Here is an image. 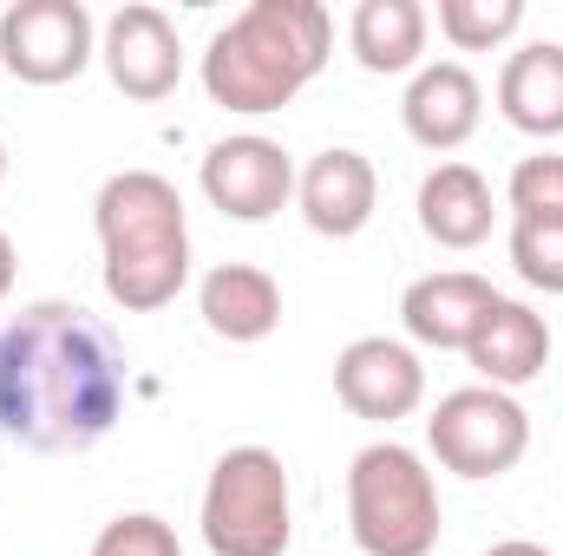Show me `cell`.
I'll list each match as a JSON object with an SVG mask.
<instances>
[{
	"instance_id": "4",
	"label": "cell",
	"mask_w": 563,
	"mask_h": 556,
	"mask_svg": "<svg viewBox=\"0 0 563 556\" xmlns=\"http://www.w3.org/2000/svg\"><path fill=\"white\" fill-rule=\"evenodd\" d=\"M347 531L361 556H432L439 544V485L420 452L380 438L347 465Z\"/></svg>"
},
{
	"instance_id": "13",
	"label": "cell",
	"mask_w": 563,
	"mask_h": 556,
	"mask_svg": "<svg viewBox=\"0 0 563 556\" xmlns=\"http://www.w3.org/2000/svg\"><path fill=\"white\" fill-rule=\"evenodd\" d=\"M400 119H407V138L426 151H459V144L478 132L485 119V86L459 66V59H439L420 66L407 99H400Z\"/></svg>"
},
{
	"instance_id": "9",
	"label": "cell",
	"mask_w": 563,
	"mask_h": 556,
	"mask_svg": "<svg viewBox=\"0 0 563 556\" xmlns=\"http://www.w3.org/2000/svg\"><path fill=\"white\" fill-rule=\"evenodd\" d=\"M334 393L354 419H374V425H394L426 400V367L407 341H387V334H361L341 347L334 360Z\"/></svg>"
},
{
	"instance_id": "5",
	"label": "cell",
	"mask_w": 563,
	"mask_h": 556,
	"mask_svg": "<svg viewBox=\"0 0 563 556\" xmlns=\"http://www.w3.org/2000/svg\"><path fill=\"white\" fill-rule=\"evenodd\" d=\"M288 524V471L269 445H230L203 485V544L210 556H282Z\"/></svg>"
},
{
	"instance_id": "16",
	"label": "cell",
	"mask_w": 563,
	"mask_h": 556,
	"mask_svg": "<svg viewBox=\"0 0 563 556\" xmlns=\"http://www.w3.org/2000/svg\"><path fill=\"white\" fill-rule=\"evenodd\" d=\"M498 112L525 138H563V46L558 40H531V46H518L505 59Z\"/></svg>"
},
{
	"instance_id": "18",
	"label": "cell",
	"mask_w": 563,
	"mask_h": 556,
	"mask_svg": "<svg viewBox=\"0 0 563 556\" xmlns=\"http://www.w3.org/2000/svg\"><path fill=\"white\" fill-rule=\"evenodd\" d=\"M347 46L367 73H413L426 53V7L420 0H361L347 20Z\"/></svg>"
},
{
	"instance_id": "12",
	"label": "cell",
	"mask_w": 563,
	"mask_h": 556,
	"mask_svg": "<svg viewBox=\"0 0 563 556\" xmlns=\"http://www.w3.org/2000/svg\"><path fill=\"white\" fill-rule=\"evenodd\" d=\"M465 360H472V367L485 374V387H498V393L531 387V380L551 367V321H544L538 308L498 294V301L485 308L478 334L465 341Z\"/></svg>"
},
{
	"instance_id": "10",
	"label": "cell",
	"mask_w": 563,
	"mask_h": 556,
	"mask_svg": "<svg viewBox=\"0 0 563 556\" xmlns=\"http://www.w3.org/2000/svg\"><path fill=\"white\" fill-rule=\"evenodd\" d=\"M99 59L112 73V86L125 99H170L177 79H184V46H177V26L157 13V7H119L106 20V40H99Z\"/></svg>"
},
{
	"instance_id": "11",
	"label": "cell",
	"mask_w": 563,
	"mask_h": 556,
	"mask_svg": "<svg viewBox=\"0 0 563 556\" xmlns=\"http://www.w3.org/2000/svg\"><path fill=\"white\" fill-rule=\"evenodd\" d=\"M295 197H301V216L314 236H361L374 223V203H380V177L361 151L347 144H328L321 157H308V170L295 177Z\"/></svg>"
},
{
	"instance_id": "20",
	"label": "cell",
	"mask_w": 563,
	"mask_h": 556,
	"mask_svg": "<svg viewBox=\"0 0 563 556\" xmlns=\"http://www.w3.org/2000/svg\"><path fill=\"white\" fill-rule=\"evenodd\" d=\"M505 197H511V223H563V157L558 151L525 157L511 170Z\"/></svg>"
},
{
	"instance_id": "2",
	"label": "cell",
	"mask_w": 563,
	"mask_h": 556,
	"mask_svg": "<svg viewBox=\"0 0 563 556\" xmlns=\"http://www.w3.org/2000/svg\"><path fill=\"white\" fill-rule=\"evenodd\" d=\"M334 26L321 0H250L203 46V92L223 112L263 119L295 105V92L328 66Z\"/></svg>"
},
{
	"instance_id": "17",
	"label": "cell",
	"mask_w": 563,
	"mask_h": 556,
	"mask_svg": "<svg viewBox=\"0 0 563 556\" xmlns=\"http://www.w3.org/2000/svg\"><path fill=\"white\" fill-rule=\"evenodd\" d=\"M492 184L472 164H439L420 184V230L439 249H478L492 236Z\"/></svg>"
},
{
	"instance_id": "6",
	"label": "cell",
	"mask_w": 563,
	"mask_h": 556,
	"mask_svg": "<svg viewBox=\"0 0 563 556\" xmlns=\"http://www.w3.org/2000/svg\"><path fill=\"white\" fill-rule=\"evenodd\" d=\"M426 445L459 478H505L531 452V413L498 387H459L432 407Z\"/></svg>"
},
{
	"instance_id": "15",
	"label": "cell",
	"mask_w": 563,
	"mask_h": 556,
	"mask_svg": "<svg viewBox=\"0 0 563 556\" xmlns=\"http://www.w3.org/2000/svg\"><path fill=\"white\" fill-rule=\"evenodd\" d=\"M197 314L217 341H269L282 327V288L256 263H217L197 288Z\"/></svg>"
},
{
	"instance_id": "14",
	"label": "cell",
	"mask_w": 563,
	"mask_h": 556,
	"mask_svg": "<svg viewBox=\"0 0 563 556\" xmlns=\"http://www.w3.org/2000/svg\"><path fill=\"white\" fill-rule=\"evenodd\" d=\"M498 301V288L485 276H472V269H439V276H420L407 294H400V321H407V334L420 341V347H459L465 354V341L478 334V321H485V308Z\"/></svg>"
},
{
	"instance_id": "7",
	"label": "cell",
	"mask_w": 563,
	"mask_h": 556,
	"mask_svg": "<svg viewBox=\"0 0 563 556\" xmlns=\"http://www.w3.org/2000/svg\"><path fill=\"white\" fill-rule=\"evenodd\" d=\"M92 13L79 0H20L0 13V66L26 86H66L92 66Z\"/></svg>"
},
{
	"instance_id": "25",
	"label": "cell",
	"mask_w": 563,
	"mask_h": 556,
	"mask_svg": "<svg viewBox=\"0 0 563 556\" xmlns=\"http://www.w3.org/2000/svg\"><path fill=\"white\" fill-rule=\"evenodd\" d=\"M0 177H7V144H0Z\"/></svg>"
},
{
	"instance_id": "1",
	"label": "cell",
	"mask_w": 563,
	"mask_h": 556,
	"mask_svg": "<svg viewBox=\"0 0 563 556\" xmlns=\"http://www.w3.org/2000/svg\"><path fill=\"white\" fill-rule=\"evenodd\" d=\"M125 347L79 301H33L0 327V432L40 458L92 452L125 413Z\"/></svg>"
},
{
	"instance_id": "24",
	"label": "cell",
	"mask_w": 563,
	"mask_h": 556,
	"mask_svg": "<svg viewBox=\"0 0 563 556\" xmlns=\"http://www.w3.org/2000/svg\"><path fill=\"white\" fill-rule=\"evenodd\" d=\"M13 294V243H7V230H0V301Z\"/></svg>"
},
{
	"instance_id": "22",
	"label": "cell",
	"mask_w": 563,
	"mask_h": 556,
	"mask_svg": "<svg viewBox=\"0 0 563 556\" xmlns=\"http://www.w3.org/2000/svg\"><path fill=\"white\" fill-rule=\"evenodd\" d=\"M86 556H184V544H177V531H170L164 518L132 511V518H112V524L92 537Z\"/></svg>"
},
{
	"instance_id": "3",
	"label": "cell",
	"mask_w": 563,
	"mask_h": 556,
	"mask_svg": "<svg viewBox=\"0 0 563 556\" xmlns=\"http://www.w3.org/2000/svg\"><path fill=\"white\" fill-rule=\"evenodd\" d=\"M99 249H106V294L125 314H157L190 281V230L184 197L157 170H119L99 184L92 203Z\"/></svg>"
},
{
	"instance_id": "23",
	"label": "cell",
	"mask_w": 563,
	"mask_h": 556,
	"mask_svg": "<svg viewBox=\"0 0 563 556\" xmlns=\"http://www.w3.org/2000/svg\"><path fill=\"white\" fill-rule=\"evenodd\" d=\"M485 556H551L544 544H531V537H505V544H492Z\"/></svg>"
},
{
	"instance_id": "8",
	"label": "cell",
	"mask_w": 563,
	"mask_h": 556,
	"mask_svg": "<svg viewBox=\"0 0 563 556\" xmlns=\"http://www.w3.org/2000/svg\"><path fill=\"white\" fill-rule=\"evenodd\" d=\"M197 184H203V197H210L223 216H236V223H269L282 203L295 197V164H288V151H282L276 138L243 132V138H223V144L203 151Z\"/></svg>"
},
{
	"instance_id": "21",
	"label": "cell",
	"mask_w": 563,
	"mask_h": 556,
	"mask_svg": "<svg viewBox=\"0 0 563 556\" xmlns=\"http://www.w3.org/2000/svg\"><path fill=\"white\" fill-rule=\"evenodd\" d=\"M511 269L544 294H563V223H511Z\"/></svg>"
},
{
	"instance_id": "19",
	"label": "cell",
	"mask_w": 563,
	"mask_h": 556,
	"mask_svg": "<svg viewBox=\"0 0 563 556\" xmlns=\"http://www.w3.org/2000/svg\"><path fill=\"white\" fill-rule=\"evenodd\" d=\"M525 26V0H439V33L459 53H492Z\"/></svg>"
}]
</instances>
